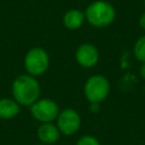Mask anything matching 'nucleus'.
I'll return each instance as SVG.
<instances>
[{
    "mask_svg": "<svg viewBox=\"0 0 145 145\" xmlns=\"http://www.w3.org/2000/svg\"><path fill=\"white\" fill-rule=\"evenodd\" d=\"M110 92V83L102 75H93L85 82L84 94L89 103H100L106 99Z\"/></svg>",
    "mask_w": 145,
    "mask_h": 145,
    "instance_id": "20e7f679",
    "label": "nucleus"
},
{
    "mask_svg": "<svg viewBox=\"0 0 145 145\" xmlns=\"http://www.w3.org/2000/svg\"><path fill=\"white\" fill-rule=\"evenodd\" d=\"M144 6H145V0H144Z\"/></svg>",
    "mask_w": 145,
    "mask_h": 145,
    "instance_id": "dca6fc26",
    "label": "nucleus"
},
{
    "mask_svg": "<svg viewBox=\"0 0 145 145\" xmlns=\"http://www.w3.org/2000/svg\"><path fill=\"white\" fill-rule=\"evenodd\" d=\"M80 123L82 119L79 113L71 108H67L63 111L59 112L57 118V127L60 133L66 136H71L77 133Z\"/></svg>",
    "mask_w": 145,
    "mask_h": 145,
    "instance_id": "423d86ee",
    "label": "nucleus"
},
{
    "mask_svg": "<svg viewBox=\"0 0 145 145\" xmlns=\"http://www.w3.org/2000/svg\"><path fill=\"white\" fill-rule=\"evenodd\" d=\"M139 72H140V76L143 77V79H145V62L142 63V66L139 68Z\"/></svg>",
    "mask_w": 145,
    "mask_h": 145,
    "instance_id": "4468645a",
    "label": "nucleus"
},
{
    "mask_svg": "<svg viewBox=\"0 0 145 145\" xmlns=\"http://www.w3.org/2000/svg\"><path fill=\"white\" fill-rule=\"evenodd\" d=\"M85 20L93 27L103 28L110 26L116 19L114 7L105 0H95L91 2L85 11Z\"/></svg>",
    "mask_w": 145,
    "mask_h": 145,
    "instance_id": "f03ea898",
    "label": "nucleus"
},
{
    "mask_svg": "<svg viewBox=\"0 0 145 145\" xmlns=\"http://www.w3.org/2000/svg\"><path fill=\"white\" fill-rule=\"evenodd\" d=\"M20 111V105L14 100L9 97L0 99V118L5 120H9L18 116Z\"/></svg>",
    "mask_w": 145,
    "mask_h": 145,
    "instance_id": "9d476101",
    "label": "nucleus"
},
{
    "mask_svg": "<svg viewBox=\"0 0 145 145\" xmlns=\"http://www.w3.org/2000/svg\"><path fill=\"white\" fill-rule=\"evenodd\" d=\"M50 65V58L48 52L39 46L32 48L27 51L24 58V67L28 75L37 77L43 75Z\"/></svg>",
    "mask_w": 145,
    "mask_h": 145,
    "instance_id": "7ed1b4c3",
    "label": "nucleus"
},
{
    "mask_svg": "<svg viewBox=\"0 0 145 145\" xmlns=\"http://www.w3.org/2000/svg\"><path fill=\"white\" fill-rule=\"evenodd\" d=\"M139 26L143 28V29H145V11L140 15V17H139Z\"/></svg>",
    "mask_w": 145,
    "mask_h": 145,
    "instance_id": "ddd939ff",
    "label": "nucleus"
},
{
    "mask_svg": "<svg viewBox=\"0 0 145 145\" xmlns=\"http://www.w3.org/2000/svg\"><path fill=\"white\" fill-rule=\"evenodd\" d=\"M75 58L79 66L84 68H92L99 62L100 53L95 45L91 43H83L76 49Z\"/></svg>",
    "mask_w": 145,
    "mask_h": 145,
    "instance_id": "0eeeda50",
    "label": "nucleus"
},
{
    "mask_svg": "<svg viewBox=\"0 0 145 145\" xmlns=\"http://www.w3.org/2000/svg\"><path fill=\"white\" fill-rule=\"evenodd\" d=\"M39 145H45V144H39Z\"/></svg>",
    "mask_w": 145,
    "mask_h": 145,
    "instance_id": "2eb2a0df",
    "label": "nucleus"
},
{
    "mask_svg": "<svg viewBox=\"0 0 145 145\" xmlns=\"http://www.w3.org/2000/svg\"><path fill=\"white\" fill-rule=\"evenodd\" d=\"M60 134L61 133L58 129L57 125H53L52 122H43L36 130V135L41 144L45 145H51L58 142V139L60 138Z\"/></svg>",
    "mask_w": 145,
    "mask_h": 145,
    "instance_id": "6e6552de",
    "label": "nucleus"
},
{
    "mask_svg": "<svg viewBox=\"0 0 145 145\" xmlns=\"http://www.w3.org/2000/svg\"><path fill=\"white\" fill-rule=\"evenodd\" d=\"M14 100L19 105H32L35 103L41 94V87L34 76L23 74L17 76L11 86Z\"/></svg>",
    "mask_w": 145,
    "mask_h": 145,
    "instance_id": "f257e3e1",
    "label": "nucleus"
},
{
    "mask_svg": "<svg viewBox=\"0 0 145 145\" xmlns=\"http://www.w3.org/2000/svg\"><path fill=\"white\" fill-rule=\"evenodd\" d=\"M134 54L140 62H145V35L137 39L134 45Z\"/></svg>",
    "mask_w": 145,
    "mask_h": 145,
    "instance_id": "9b49d317",
    "label": "nucleus"
},
{
    "mask_svg": "<svg viewBox=\"0 0 145 145\" xmlns=\"http://www.w3.org/2000/svg\"><path fill=\"white\" fill-rule=\"evenodd\" d=\"M76 145H101V144H100L99 139L95 138L94 136H92V135H84V136H82L77 140Z\"/></svg>",
    "mask_w": 145,
    "mask_h": 145,
    "instance_id": "f8f14e48",
    "label": "nucleus"
},
{
    "mask_svg": "<svg viewBox=\"0 0 145 145\" xmlns=\"http://www.w3.org/2000/svg\"><path fill=\"white\" fill-rule=\"evenodd\" d=\"M85 22V15L84 11L79 9H69L67 10L62 16V24L63 26L69 31H76Z\"/></svg>",
    "mask_w": 145,
    "mask_h": 145,
    "instance_id": "1a4fd4ad",
    "label": "nucleus"
},
{
    "mask_svg": "<svg viewBox=\"0 0 145 145\" xmlns=\"http://www.w3.org/2000/svg\"><path fill=\"white\" fill-rule=\"evenodd\" d=\"M59 112V105L51 99H39L31 105L32 117L41 123L57 120Z\"/></svg>",
    "mask_w": 145,
    "mask_h": 145,
    "instance_id": "39448f33",
    "label": "nucleus"
}]
</instances>
